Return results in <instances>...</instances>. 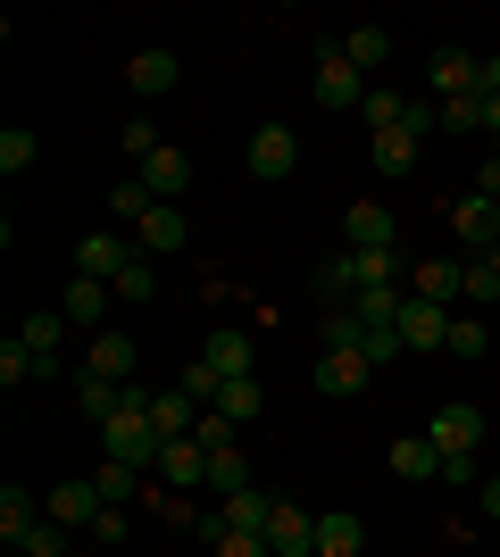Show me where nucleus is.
I'll return each instance as SVG.
<instances>
[{
    "instance_id": "25",
    "label": "nucleus",
    "mask_w": 500,
    "mask_h": 557,
    "mask_svg": "<svg viewBox=\"0 0 500 557\" xmlns=\"http://www.w3.org/2000/svg\"><path fill=\"white\" fill-rule=\"evenodd\" d=\"M150 424H159L167 442H184V433H200V399L192 392H150Z\"/></svg>"
},
{
    "instance_id": "27",
    "label": "nucleus",
    "mask_w": 500,
    "mask_h": 557,
    "mask_svg": "<svg viewBox=\"0 0 500 557\" xmlns=\"http://www.w3.org/2000/svg\"><path fill=\"white\" fill-rule=\"evenodd\" d=\"M200 358H209V367L225 374V383H234V374H251V333H242V325H217Z\"/></svg>"
},
{
    "instance_id": "24",
    "label": "nucleus",
    "mask_w": 500,
    "mask_h": 557,
    "mask_svg": "<svg viewBox=\"0 0 500 557\" xmlns=\"http://www.w3.org/2000/svg\"><path fill=\"white\" fill-rule=\"evenodd\" d=\"M93 491L109 499V508H125V499H150V474H143V466H118V458H100V466H93Z\"/></svg>"
},
{
    "instance_id": "37",
    "label": "nucleus",
    "mask_w": 500,
    "mask_h": 557,
    "mask_svg": "<svg viewBox=\"0 0 500 557\" xmlns=\"http://www.w3.org/2000/svg\"><path fill=\"white\" fill-rule=\"evenodd\" d=\"M109 292H118V300H150V292H159V275H150V258H134V267H125V275L109 283Z\"/></svg>"
},
{
    "instance_id": "14",
    "label": "nucleus",
    "mask_w": 500,
    "mask_h": 557,
    "mask_svg": "<svg viewBox=\"0 0 500 557\" xmlns=\"http://www.w3.org/2000/svg\"><path fill=\"white\" fill-rule=\"evenodd\" d=\"M184 242H192V216L175 209V200H159V209L134 225V250H143V258H175Z\"/></svg>"
},
{
    "instance_id": "28",
    "label": "nucleus",
    "mask_w": 500,
    "mask_h": 557,
    "mask_svg": "<svg viewBox=\"0 0 500 557\" xmlns=\"http://www.w3.org/2000/svg\"><path fill=\"white\" fill-rule=\"evenodd\" d=\"M342 59H351L358 75H376L383 59H392V34H383V25H351V34H342Z\"/></svg>"
},
{
    "instance_id": "23",
    "label": "nucleus",
    "mask_w": 500,
    "mask_h": 557,
    "mask_svg": "<svg viewBox=\"0 0 500 557\" xmlns=\"http://www.w3.org/2000/svg\"><path fill=\"white\" fill-rule=\"evenodd\" d=\"M217 417L234 424V433H242V424H259V417H267V392H259V374H234V383L217 392Z\"/></svg>"
},
{
    "instance_id": "11",
    "label": "nucleus",
    "mask_w": 500,
    "mask_h": 557,
    "mask_svg": "<svg viewBox=\"0 0 500 557\" xmlns=\"http://www.w3.org/2000/svg\"><path fill=\"white\" fill-rule=\"evenodd\" d=\"M75 367L84 374H109V383H134V367H143V342H134V333H93V342H84V358H75Z\"/></svg>"
},
{
    "instance_id": "39",
    "label": "nucleus",
    "mask_w": 500,
    "mask_h": 557,
    "mask_svg": "<svg viewBox=\"0 0 500 557\" xmlns=\"http://www.w3.org/2000/svg\"><path fill=\"white\" fill-rule=\"evenodd\" d=\"M125 159H150V150H159V125H150V116H125Z\"/></svg>"
},
{
    "instance_id": "15",
    "label": "nucleus",
    "mask_w": 500,
    "mask_h": 557,
    "mask_svg": "<svg viewBox=\"0 0 500 557\" xmlns=\"http://www.w3.org/2000/svg\"><path fill=\"white\" fill-rule=\"evenodd\" d=\"M109 300H118V292H109V283H93V275H75L68 292H59V317H68V325L84 333V342H93V333H109V325H100V317H109Z\"/></svg>"
},
{
    "instance_id": "8",
    "label": "nucleus",
    "mask_w": 500,
    "mask_h": 557,
    "mask_svg": "<svg viewBox=\"0 0 500 557\" xmlns=\"http://www.w3.org/2000/svg\"><path fill=\"white\" fill-rule=\"evenodd\" d=\"M100 508H109V499L93 491V474H75V483H50V491H42V516H50V524H68V533H93Z\"/></svg>"
},
{
    "instance_id": "21",
    "label": "nucleus",
    "mask_w": 500,
    "mask_h": 557,
    "mask_svg": "<svg viewBox=\"0 0 500 557\" xmlns=\"http://www.w3.org/2000/svg\"><path fill=\"white\" fill-rule=\"evenodd\" d=\"M175 50H134V59H125V84H134V92L143 100H159V92H175Z\"/></svg>"
},
{
    "instance_id": "32",
    "label": "nucleus",
    "mask_w": 500,
    "mask_h": 557,
    "mask_svg": "<svg viewBox=\"0 0 500 557\" xmlns=\"http://www.w3.org/2000/svg\"><path fill=\"white\" fill-rule=\"evenodd\" d=\"M150 209H159V200H150V184H143V175H125V184L109 191V216H125V225H143Z\"/></svg>"
},
{
    "instance_id": "19",
    "label": "nucleus",
    "mask_w": 500,
    "mask_h": 557,
    "mask_svg": "<svg viewBox=\"0 0 500 557\" xmlns=\"http://www.w3.org/2000/svg\"><path fill=\"white\" fill-rule=\"evenodd\" d=\"M143 184H150V200H184V184H192V159L175 150V141H159L143 159Z\"/></svg>"
},
{
    "instance_id": "44",
    "label": "nucleus",
    "mask_w": 500,
    "mask_h": 557,
    "mask_svg": "<svg viewBox=\"0 0 500 557\" xmlns=\"http://www.w3.org/2000/svg\"><path fill=\"white\" fill-rule=\"evenodd\" d=\"M125 533H134V516H125V508H100V524H93V541H109V549H118V541Z\"/></svg>"
},
{
    "instance_id": "6",
    "label": "nucleus",
    "mask_w": 500,
    "mask_h": 557,
    "mask_svg": "<svg viewBox=\"0 0 500 557\" xmlns=\"http://www.w3.org/2000/svg\"><path fill=\"white\" fill-rule=\"evenodd\" d=\"M451 242L467 258H492L500 250V200H484V191H467V200H459L451 209Z\"/></svg>"
},
{
    "instance_id": "40",
    "label": "nucleus",
    "mask_w": 500,
    "mask_h": 557,
    "mask_svg": "<svg viewBox=\"0 0 500 557\" xmlns=\"http://www.w3.org/2000/svg\"><path fill=\"white\" fill-rule=\"evenodd\" d=\"M209 549L217 557H276V549H267V533H217Z\"/></svg>"
},
{
    "instance_id": "22",
    "label": "nucleus",
    "mask_w": 500,
    "mask_h": 557,
    "mask_svg": "<svg viewBox=\"0 0 500 557\" xmlns=\"http://www.w3.org/2000/svg\"><path fill=\"white\" fill-rule=\"evenodd\" d=\"M392 474H401V483H442V449H434L426 433H401V442H392Z\"/></svg>"
},
{
    "instance_id": "42",
    "label": "nucleus",
    "mask_w": 500,
    "mask_h": 557,
    "mask_svg": "<svg viewBox=\"0 0 500 557\" xmlns=\"http://www.w3.org/2000/svg\"><path fill=\"white\" fill-rule=\"evenodd\" d=\"M467 300H476V308H492V300H500V275L484 267V258H467Z\"/></svg>"
},
{
    "instance_id": "36",
    "label": "nucleus",
    "mask_w": 500,
    "mask_h": 557,
    "mask_svg": "<svg viewBox=\"0 0 500 557\" xmlns=\"http://www.w3.org/2000/svg\"><path fill=\"white\" fill-rule=\"evenodd\" d=\"M68 541H75L68 524H50V516H42V524H34V533H25L17 549H25V557H68Z\"/></svg>"
},
{
    "instance_id": "35",
    "label": "nucleus",
    "mask_w": 500,
    "mask_h": 557,
    "mask_svg": "<svg viewBox=\"0 0 500 557\" xmlns=\"http://www.w3.org/2000/svg\"><path fill=\"white\" fill-rule=\"evenodd\" d=\"M434 116H442L451 134H484V92H467V100H434Z\"/></svg>"
},
{
    "instance_id": "12",
    "label": "nucleus",
    "mask_w": 500,
    "mask_h": 557,
    "mask_svg": "<svg viewBox=\"0 0 500 557\" xmlns=\"http://www.w3.org/2000/svg\"><path fill=\"white\" fill-rule=\"evenodd\" d=\"M150 483H159V491H209V449L192 442V433H184V442H167L159 466H150Z\"/></svg>"
},
{
    "instance_id": "29",
    "label": "nucleus",
    "mask_w": 500,
    "mask_h": 557,
    "mask_svg": "<svg viewBox=\"0 0 500 557\" xmlns=\"http://www.w3.org/2000/svg\"><path fill=\"white\" fill-rule=\"evenodd\" d=\"M367 166H376V175H408V166H417V134H401V125L376 134L367 141Z\"/></svg>"
},
{
    "instance_id": "10",
    "label": "nucleus",
    "mask_w": 500,
    "mask_h": 557,
    "mask_svg": "<svg viewBox=\"0 0 500 557\" xmlns=\"http://www.w3.org/2000/svg\"><path fill=\"white\" fill-rule=\"evenodd\" d=\"M134 233H84V242H75V275H93V283H118L125 267H134Z\"/></svg>"
},
{
    "instance_id": "9",
    "label": "nucleus",
    "mask_w": 500,
    "mask_h": 557,
    "mask_svg": "<svg viewBox=\"0 0 500 557\" xmlns=\"http://www.w3.org/2000/svg\"><path fill=\"white\" fill-rule=\"evenodd\" d=\"M476 84H484V59H476L467 42H442V50L426 59V92H442V100H467Z\"/></svg>"
},
{
    "instance_id": "4",
    "label": "nucleus",
    "mask_w": 500,
    "mask_h": 557,
    "mask_svg": "<svg viewBox=\"0 0 500 557\" xmlns=\"http://www.w3.org/2000/svg\"><path fill=\"white\" fill-rule=\"evenodd\" d=\"M242 166H251L259 184H284L292 166H301V134H292V125H276V116H267L259 134H251V150H242Z\"/></svg>"
},
{
    "instance_id": "18",
    "label": "nucleus",
    "mask_w": 500,
    "mask_h": 557,
    "mask_svg": "<svg viewBox=\"0 0 500 557\" xmlns=\"http://www.w3.org/2000/svg\"><path fill=\"white\" fill-rule=\"evenodd\" d=\"M68 383H75V408H84V424H109V417L125 408V383H109V374L68 367Z\"/></svg>"
},
{
    "instance_id": "31",
    "label": "nucleus",
    "mask_w": 500,
    "mask_h": 557,
    "mask_svg": "<svg viewBox=\"0 0 500 557\" xmlns=\"http://www.w3.org/2000/svg\"><path fill=\"white\" fill-rule=\"evenodd\" d=\"M34 159H42V141H34V125H0V175H25Z\"/></svg>"
},
{
    "instance_id": "46",
    "label": "nucleus",
    "mask_w": 500,
    "mask_h": 557,
    "mask_svg": "<svg viewBox=\"0 0 500 557\" xmlns=\"http://www.w3.org/2000/svg\"><path fill=\"white\" fill-rule=\"evenodd\" d=\"M476 92H492V100H500V50L484 59V84H476Z\"/></svg>"
},
{
    "instance_id": "7",
    "label": "nucleus",
    "mask_w": 500,
    "mask_h": 557,
    "mask_svg": "<svg viewBox=\"0 0 500 557\" xmlns=\"http://www.w3.org/2000/svg\"><path fill=\"white\" fill-rule=\"evenodd\" d=\"M342 250H401V216L383 200H351L342 209Z\"/></svg>"
},
{
    "instance_id": "3",
    "label": "nucleus",
    "mask_w": 500,
    "mask_h": 557,
    "mask_svg": "<svg viewBox=\"0 0 500 557\" xmlns=\"http://www.w3.org/2000/svg\"><path fill=\"white\" fill-rule=\"evenodd\" d=\"M426 442L442 449V458H476V442H484V408L476 399H442L426 417Z\"/></svg>"
},
{
    "instance_id": "33",
    "label": "nucleus",
    "mask_w": 500,
    "mask_h": 557,
    "mask_svg": "<svg viewBox=\"0 0 500 557\" xmlns=\"http://www.w3.org/2000/svg\"><path fill=\"white\" fill-rule=\"evenodd\" d=\"M408 109H417V100H401V92H367V134H392V125H408Z\"/></svg>"
},
{
    "instance_id": "5",
    "label": "nucleus",
    "mask_w": 500,
    "mask_h": 557,
    "mask_svg": "<svg viewBox=\"0 0 500 557\" xmlns=\"http://www.w3.org/2000/svg\"><path fill=\"white\" fill-rule=\"evenodd\" d=\"M309 383H317V399H358L376 383V358H367V349H326L309 367Z\"/></svg>"
},
{
    "instance_id": "43",
    "label": "nucleus",
    "mask_w": 500,
    "mask_h": 557,
    "mask_svg": "<svg viewBox=\"0 0 500 557\" xmlns=\"http://www.w3.org/2000/svg\"><path fill=\"white\" fill-rule=\"evenodd\" d=\"M192 442H200V449H234V424L217 417V408H200V433H192Z\"/></svg>"
},
{
    "instance_id": "20",
    "label": "nucleus",
    "mask_w": 500,
    "mask_h": 557,
    "mask_svg": "<svg viewBox=\"0 0 500 557\" xmlns=\"http://www.w3.org/2000/svg\"><path fill=\"white\" fill-rule=\"evenodd\" d=\"M317 557H367V524L351 508H326L317 516Z\"/></svg>"
},
{
    "instance_id": "30",
    "label": "nucleus",
    "mask_w": 500,
    "mask_h": 557,
    "mask_svg": "<svg viewBox=\"0 0 500 557\" xmlns=\"http://www.w3.org/2000/svg\"><path fill=\"white\" fill-rule=\"evenodd\" d=\"M209 491H217V499L251 491V458H242V449H209Z\"/></svg>"
},
{
    "instance_id": "34",
    "label": "nucleus",
    "mask_w": 500,
    "mask_h": 557,
    "mask_svg": "<svg viewBox=\"0 0 500 557\" xmlns=\"http://www.w3.org/2000/svg\"><path fill=\"white\" fill-rule=\"evenodd\" d=\"M175 392H192V399H200V408H217V392H225V374H217L209 358H192V367L175 374Z\"/></svg>"
},
{
    "instance_id": "13",
    "label": "nucleus",
    "mask_w": 500,
    "mask_h": 557,
    "mask_svg": "<svg viewBox=\"0 0 500 557\" xmlns=\"http://www.w3.org/2000/svg\"><path fill=\"white\" fill-rule=\"evenodd\" d=\"M408 292L434 300V308H459L467 300V258H417V267H408Z\"/></svg>"
},
{
    "instance_id": "17",
    "label": "nucleus",
    "mask_w": 500,
    "mask_h": 557,
    "mask_svg": "<svg viewBox=\"0 0 500 557\" xmlns=\"http://www.w3.org/2000/svg\"><path fill=\"white\" fill-rule=\"evenodd\" d=\"M267 549H276V557H317V516L292 508V499H276V516H267Z\"/></svg>"
},
{
    "instance_id": "1",
    "label": "nucleus",
    "mask_w": 500,
    "mask_h": 557,
    "mask_svg": "<svg viewBox=\"0 0 500 557\" xmlns=\"http://www.w3.org/2000/svg\"><path fill=\"white\" fill-rule=\"evenodd\" d=\"M309 100L317 109H367V75L351 67V59H342V34H333V42H317V75H309Z\"/></svg>"
},
{
    "instance_id": "26",
    "label": "nucleus",
    "mask_w": 500,
    "mask_h": 557,
    "mask_svg": "<svg viewBox=\"0 0 500 557\" xmlns=\"http://www.w3.org/2000/svg\"><path fill=\"white\" fill-rule=\"evenodd\" d=\"M34 524H42V491L9 483V491H0V541H25Z\"/></svg>"
},
{
    "instance_id": "41",
    "label": "nucleus",
    "mask_w": 500,
    "mask_h": 557,
    "mask_svg": "<svg viewBox=\"0 0 500 557\" xmlns=\"http://www.w3.org/2000/svg\"><path fill=\"white\" fill-rule=\"evenodd\" d=\"M358 349H367L376 367H392V358H408V349H401V333H392V325H367V342H358Z\"/></svg>"
},
{
    "instance_id": "2",
    "label": "nucleus",
    "mask_w": 500,
    "mask_h": 557,
    "mask_svg": "<svg viewBox=\"0 0 500 557\" xmlns=\"http://www.w3.org/2000/svg\"><path fill=\"white\" fill-rule=\"evenodd\" d=\"M451 317H459V308H434V300H417V292H408L401 317H392V333H401L408 358H434V349H451Z\"/></svg>"
},
{
    "instance_id": "45",
    "label": "nucleus",
    "mask_w": 500,
    "mask_h": 557,
    "mask_svg": "<svg viewBox=\"0 0 500 557\" xmlns=\"http://www.w3.org/2000/svg\"><path fill=\"white\" fill-rule=\"evenodd\" d=\"M476 191H484V200H500V159H484V175H476Z\"/></svg>"
},
{
    "instance_id": "16",
    "label": "nucleus",
    "mask_w": 500,
    "mask_h": 557,
    "mask_svg": "<svg viewBox=\"0 0 500 557\" xmlns=\"http://www.w3.org/2000/svg\"><path fill=\"white\" fill-rule=\"evenodd\" d=\"M68 333H75V325L59 317V308H34V317L17 325V342L42 358V374H59V367H68Z\"/></svg>"
},
{
    "instance_id": "48",
    "label": "nucleus",
    "mask_w": 500,
    "mask_h": 557,
    "mask_svg": "<svg viewBox=\"0 0 500 557\" xmlns=\"http://www.w3.org/2000/svg\"><path fill=\"white\" fill-rule=\"evenodd\" d=\"M484 267H492V275H500V250H492V258H484Z\"/></svg>"
},
{
    "instance_id": "38",
    "label": "nucleus",
    "mask_w": 500,
    "mask_h": 557,
    "mask_svg": "<svg viewBox=\"0 0 500 557\" xmlns=\"http://www.w3.org/2000/svg\"><path fill=\"white\" fill-rule=\"evenodd\" d=\"M451 358H484V317H451Z\"/></svg>"
},
{
    "instance_id": "47",
    "label": "nucleus",
    "mask_w": 500,
    "mask_h": 557,
    "mask_svg": "<svg viewBox=\"0 0 500 557\" xmlns=\"http://www.w3.org/2000/svg\"><path fill=\"white\" fill-rule=\"evenodd\" d=\"M484 516H492V524H500V474H492V483H484Z\"/></svg>"
}]
</instances>
